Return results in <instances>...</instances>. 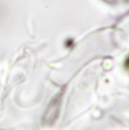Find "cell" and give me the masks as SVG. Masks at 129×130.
<instances>
[{
    "mask_svg": "<svg viewBox=\"0 0 129 130\" xmlns=\"http://www.w3.org/2000/svg\"><path fill=\"white\" fill-rule=\"evenodd\" d=\"M124 66H125V67H126L127 69H129V56H128V58H127V60H126V62H125Z\"/></svg>",
    "mask_w": 129,
    "mask_h": 130,
    "instance_id": "6da1fadb",
    "label": "cell"
}]
</instances>
